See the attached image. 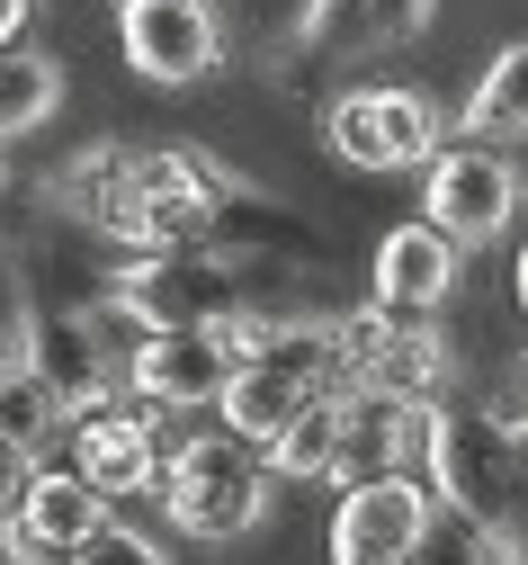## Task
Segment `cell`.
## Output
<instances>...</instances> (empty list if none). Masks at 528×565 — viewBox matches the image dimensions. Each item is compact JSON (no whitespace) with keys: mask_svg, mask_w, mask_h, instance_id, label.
<instances>
[{"mask_svg":"<svg viewBox=\"0 0 528 565\" xmlns=\"http://www.w3.org/2000/svg\"><path fill=\"white\" fill-rule=\"evenodd\" d=\"M430 19H439V0H367L376 45H412V36H430Z\"/></svg>","mask_w":528,"mask_h":565,"instance_id":"44dd1931","label":"cell"},{"mask_svg":"<svg viewBox=\"0 0 528 565\" xmlns=\"http://www.w3.org/2000/svg\"><path fill=\"white\" fill-rule=\"evenodd\" d=\"M421 521H430L421 476H358L332 503V565H403Z\"/></svg>","mask_w":528,"mask_h":565,"instance_id":"8fae6325","label":"cell"},{"mask_svg":"<svg viewBox=\"0 0 528 565\" xmlns=\"http://www.w3.org/2000/svg\"><path fill=\"white\" fill-rule=\"evenodd\" d=\"M502 547H510V530H484V521H466V512H439V503H430V521H421V539H412L403 565H493Z\"/></svg>","mask_w":528,"mask_h":565,"instance_id":"e0dca14e","label":"cell"},{"mask_svg":"<svg viewBox=\"0 0 528 565\" xmlns=\"http://www.w3.org/2000/svg\"><path fill=\"white\" fill-rule=\"evenodd\" d=\"M421 484L439 512H466L484 530H510L519 512V413L493 395H439L421 431Z\"/></svg>","mask_w":528,"mask_h":565,"instance_id":"7a4b0ae2","label":"cell"},{"mask_svg":"<svg viewBox=\"0 0 528 565\" xmlns=\"http://www.w3.org/2000/svg\"><path fill=\"white\" fill-rule=\"evenodd\" d=\"M367 45V0H295V63H349Z\"/></svg>","mask_w":528,"mask_h":565,"instance_id":"2e32d148","label":"cell"},{"mask_svg":"<svg viewBox=\"0 0 528 565\" xmlns=\"http://www.w3.org/2000/svg\"><path fill=\"white\" fill-rule=\"evenodd\" d=\"M466 288V252L448 243L439 225H386L367 252V306H395V315H439L448 297Z\"/></svg>","mask_w":528,"mask_h":565,"instance_id":"7c38bea8","label":"cell"},{"mask_svg":"<svg viewBox=\"0 0 528 565\" xmlns=\"http://www.w3.org/2000/svg\"><path fill=\"white\" fill-rule=\"evenodd\" d=\"M117 45L143 82L188 90L224 63V10L215 0H126L117 10Z\"/></svg>","mask_w":528,"mask_h":565,"instance_id":"30bf717a","label":"cell"},{"mask_svg":"<svg viewBox=\"0 0 528 565\" xmlns=\"http://www.w3.org/2000/svg\"><path fill=\"white\" fill-rule=\"evenodd\" d=\"M519 216V162L502 145H475V135H457V145H439L421 162V225H439L457 252H484L502 243Z\"/></svg>","mask_w":528,"mask_h":565,"instance_id":"52a82bcc","label":"cell"},{"mask_svg":"<svg viewBox=\"0 0 528 565\" xmlns=\"http://www.w3.org/2000/svg\"><path fill=\"white\" fill-rule=\"evenodd\" d=\"M63 440H72V476H82L99 503H126V493H153V476H162V449H171V431H162V413L153 404H134L126 386L108 395V404H90V413H72L63 422Z\"/></svg>","mask_w":528,"mask_h":565,"instance_id":"9c48e42d","label":"cell"},{"mask_svg":"<svg viewBox=\"0 0 528 565\" xmlns=\"http://www.w3.org/2000/svg\"><path fill=\"white\" fill-rule=\"evenodd\" d=\"M0 369H10V350H0Z\"/></svg>","mask_w":528,"mask_h":565,"instance_id":"cb8c5ba5","label":"cell"},{"mask_svg":"<svg viewBox=\"0 0 528 565\" xmlns=\"http://www.w3.org/2000/svg\"><path fill=\"white\" fill-rule=\"evenodd\" d=\"M0 440H19V449H36L45 458V440H63V404L10 360V369H0Z\"/></svg>","mask_w":528,"mask_h":565,"instance_id":"ac0fdd59","label":"cell"},{"mask_svg":"<svg viewBox=\"0 0 528 565\" xmlns=\"http://www.w3.org/2000/svg\"><path fill=\"white\" fill-rule=\"evenodd\" d=\"M117 350H126V332H117L108 306L90 297V306H36L10 360H19V369L63 404V422H72V413H90V404L117 395Z\"/></svg>","mask_w":528,"mask_h":565,"instance_id":"8992f818","label":"cell"},{"mask_svg":"<svg viewBox=\"0 0 528 565\" xmlns=\"http://www.w3.org/2000/svg\"><path fill=\"white\" fill-rule=\"evenodd\" d=\"M28 315H36V288H28V260H19L10 243H0V350H19Z\"/></svg>","mask_w":528,"mask_h":565,"instance_id":"ffe728a7","label":"cell"},{"mask_svg":"<svg viewBox=\"0 0 528 565\" xmlns=\"http://www.w3.org/2000/svg\"><path fill=\"white\" fill-rule=\"evenodd\" d=\"M260 458H269L278 484H332V467H341V386L314 395V404H295L260 440Z\"/></svg>","mask_w":528,"mask_h":565,"instance_id":"4fadbf2b","label":"cell"},{"mask_svg":"<svg viewBox=\"0 0 528 565\" xmlns=\"http://www.w3.org/2000/svg\"><path fill=\"white\" fill-rule=\"evenodd\" d=\"M519 126H528V45H502L493 63H484V82L466 90V108H457V135H475V145H519Z\"/></svg>","mask_w":528,"mask_h":565,"instance_id":"9a60e30c","label":"cell"},{"mask_svg":"<svg viewBox=\"0 0 528 565\" xmlns=\"http://www.w3.org/2000/svg\"><path fill=\"white\" fill-rule=\"evenodd\" d=\"M323 145L341 171H367V180H395V171H421L439 145H448V117L430 90L412 82H349L332 90L323 108Z\"/></svg>","mask_w":528,"mask_h":565,"instance_id":"5b68a950","label":"cell"},{"mask_svg":"<svg viewBox=\"0 0 528 565\" xmlns=\"http://www.w3.org/2000/svg\"><path fill=\"white\" fill-rule=\"evenodd\" d=\"M332 369L358 395H395V404H430L457 386V350L439 341L430 315H395V306H349L332 315Z\"/></svg>","mask_w":528,"mask_h":565,"instance_id":"277c9868","label":"cell"},{"mask_svg":"<svg viewBox=\"0 0 528 565\" xmlns=\"http://www.w3.org/2000/svg\"><path fill=\"white\" fill-rule=\"evenodd\" d=\"M224 377H234V341L224 323H180V332H134L117 350V386L153 413H215Z\"/></svg>","mask_w":528,"mask_h":565,"instance_id":"ba28073f","label":"cell"},{"mask_svg":"<svg viewBox=\"0 0 528 565\" xmlns=\"http://www.w3.org/2000/svg\"><path fill=\"white\" fill-rule=\"evenodd\" d=\"M54 108H63V63L45 45H28V36H10L0 45V145L54 126Z\"/></svg>","mask_w":528,"mask_h":565,"instance_id":"5bb4252c","label":"cell"},{"mask_svg":"<svg viewBox=\"0 0 528 565\" xmlns=\"http://www.w3.org/2000/svg\"><path fill=\"white\" fill-rule=\"evenodd\" d=\"M36 467H45L36 449H19V440H0V521L19 512V493H28V476H36Z\"/></svg>","mask_w":528,"mask_h":565,"instance_id":"7402d4cb","label":"cell"},{"mask_svg":"<svg viewBox=\"0 0 528 565\" xmlns=\"http://www.w3.org/2000/svg\"><path fill=\"white\" fill-rule=\"evenodd\" d=\"M63 565H171V547L153 539V530H134V521H99L82 547H63Z\"/></svg>","mask_w":528,"mask_h":565,"instance_id":"d6986e66","label":"cell"},{"mask_svg":"<svg viewBox=\"0 0 528 565\" xmlns=\"http://www.w3.org/2000/svg\"><path fill=\"white\" fill-rule=\"evenodd\" d=\"M28 19H36V0H0V45L28 36Z\"/></svg>","mask_w":528,"mask_h":565,"instance_id":"603a6c76","label":"cell"},{"mask_svg":"<svg viewBox=\"0 0 528 565\" xmlns=\"http://www.w3.org/2000/svg\"><path fill=\"white\" fill-rule=\"evenodd\" d=\"M243 171H224L215 153L197 145H134L126 171L108 180V198L82 216L90 243H117V252H206L215 234V206Z\"/></svg>","mask_w":528,"mask_h":565,"instance_id":"6da1fadb","label":"cell"},{"mask_svg":"<svg viewBox=\"0 0 528 565\" xmlns=\"http://www.w3.org/2000/svg\"><path fill=\"white\" fill-rule=\"evenodd\" d=\"M0 180H10V171H0Z\"/></svg>","mask_w":528,"mask_h":565,"instance_id":"d4e9b609","label":"cell"},{"mask_svg":"<svg viewBox=\"0 0 528 565\" xmlns=\"http://www.w3.org/2000/svg\"><path fill=\"white\" fill-rule=\"evenodd\" d=\"M153 493H162L171 530H188V539L224 547V539H251V530L269 521L278 476H269L260 440H243V431H224V422H215V431H188V440H171V449H162Z\"/></svg>","mask_w":528,"mask_h":565,"instance_id":"3957f363","label":"cell"}]
</instances>
